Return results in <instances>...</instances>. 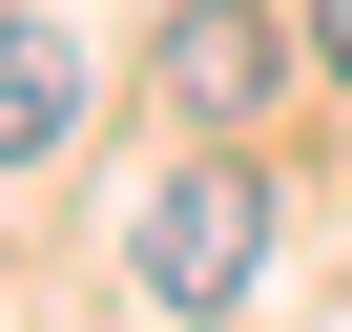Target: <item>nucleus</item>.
Segmentation results:
<instances>
[{"label": "nucleus", "instance_id": "obj_3", "mask_svg": "<svg viewBox=\"0 0 352 332\" xmlns=\"http://www.w3.org/2000/svg\"><path fill=\"white\" fill-rule=\"evenodd\" d=\"M63 125H83V63H63L42 21H0V166H42Z\"/></svg>", "mask_w": 352, "mask_h": 332}, {"label": "nucleus", "instance_id": "obj_2", "mask_svg": "<svg viewBox=\"0 0 352 332\" xmlns=\"http://www.w3.org/2000/svg\"><path fill=\"white\" fill-rule=\"evenodd\" d=\"M145 63H166V104H187V125H249V104H270V21H249V0H187Z\"/></svg>", "mask_w": 352, "mask_h": 332}, {"label": "nucleus", "instance_id": "obj_1", "mask_svg": "<svg viewBox=\"0 0 352 332\" xmlns=\"http://www.w3.org/2000/svg\"><path fill=\"white\" fill-rule=\"evenodd\" d=\"M270 270V187H249V166H187V187H145V291L166 311H228Z\"/></svg>", "mask_w": 352, "mask_h": 332}, {"label": "nucleus", "instance_id": "obj_4", "mask_svg": "<svg viewBox=\"0 0 352 332\" xmlns=\"http://www.w3.org/2000/svg\"><path fill=\"white\" fill-rule=\"evenodd\" d=\"M311 63H331V83H352V0H311Z\"/></svg>", "mask_w": 352, "mask_h": 332}]
</instances>
